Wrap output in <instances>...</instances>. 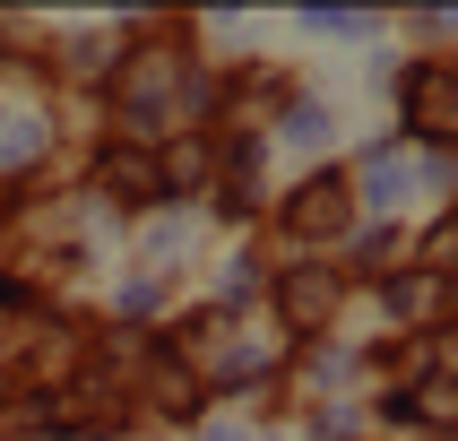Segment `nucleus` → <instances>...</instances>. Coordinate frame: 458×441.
<instances>
[{"mask_svg":"<svg viewBox=\"0 0 458 441\" xmlns=\"http://www.w3.org/2000/svg\"><path fill=\"white\" fill-rule=\"evenodd\" d=\"M285 311H294V320H320V303H329V277H320V268H294V277H285V294H277Z\"/></svg>","mask_w":458,"mask_h":441,"instance_id":"3","label":"nucleus"},{"mask_svg":"<svg viewBox=\"0 0 458 441\" xmlns=\"http://www.w3.org/2000/svg\"><path fill=\"white\" fill-rule=\"evenodd\" d=\"M337 216H346V191H337V182H311L303 199L285 208V225H294V233H320V225H337Z\"/></svg>","mask_w":458,"mask_h":441,"instance_id":"1","label":"nucleus"},{"mask_svg":"<svg viewBox=\"0 0 458 441\" xmlns=\"http://www.w3.org/2000/svg\"><path fill=\"white\" fill-rule=\"evenodd\" d=\"M407 415H433V424H450V415H458V389H415Z\"/></svg>","mask_w":458,"mask_h":441,"instance_id":"4","label":"nucleus"},{"mask_svg":"<svg viewBox=\"0 0 458 441\" xmlns=\"http://www.w3.org/2000/svg\"><path fill=\"white\" fill-rule=\"evenodd\" d=\"M104 182H113L122 199H156V191H165V182H156V165H148V156H104Z\"/></svg>","mask_w":458,"mask_h":441,"instance_id":"2","label":"nucleus"}]
</instances>
